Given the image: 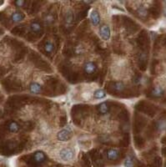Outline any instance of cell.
Instances as JSON below:
<instances>
[{
	"mask_svg": "<svg viewBox=\"0 0 166 167\" xmlns=\"http://www.w3.org/2000/svg\"><path fill=\"white\" fill-rule=\"evenodd\" d=\"M59 156L63 161H70L73 158V152L69 148H64L60 151Z\"/></svg>",
	"mask_w": 166,
	"mask_h": 167,
	"instance_id": "cell-1",
	"label": "cell"
},
{
	"mask_svg": "<svg viewBox=\"0 0 166 167\" xmlns=\"http://www.w3.org/2000/svg\"><path fill=\"white\" fill-rule=\"evenodd\" d=\"M57 138L60 141H68L71 138V134L68 130H62L58 133Z\"/></svg>",
	"mask_w": 166,
	"mask_h": 167,
	"instance_id": "cell-2",
	"label": "cell"
},
{
	"mask_svg": "<svg viewBox=\"0 0 166 167\" xmlns=\"http://www.w3.org/2000/svg\"><path fill=\"white\" fill-rule=\"evenodd\" d=\"M99 34L103 40H109L110 38V29L107 25H103L99 29Z\"/></svg>",
	"mask_w": 166,
	"mask_h": 167,
	"instance_id": "cell-3",
	"label": "cell"
},
{
	"mask_svg": "<svg viewBox=\"0 0 166 167\" xmlns=\"http://www.w3.org/2000/svg\"><path fill=\"white\" fill-rule=\"evenodd\" d=\"M90 20H91V23L95 26L99 24L100 16H99V14L97 10H92L91 11V13H90Z\"/></svg>",
	"mask_w": 166,
	"mask_h": 167,
	"instance_id": "cell-4",
	"label": "cell"
},
{
	"mask_svg": "<svg viewBox=\"0 0 166 167\" xmlns=\"http://www.w3.org/2000/svg\"><path fill=\"white\" fill-rule=\"evenodd\" d=\"M96 70V65L93 62H88L84 64V71L88 74H92Z\"/></svg>",
	"mask_w": 166,
	"mask_h": 167,
	"instance_id": "cell-5",
	"label": "cell"
},
{
	"mask_svg": "<svg viewBox=\"0 0 166 167\" xmlns=\"http://www.w3.org/2000/svg\"><path fill=\"white\" fill-rule=\"evenodd\" d=\"M107 156H108V159L110 160H114L118 158L119 156V152L118 151L114 150V149H111L108 151V154H107Z\"/></svg>",
	"mask_w": 166,
	"mask_h": 167,
	"instance_id": "cell-6",
	"label": "cell"
},
{
	"mask_svg": "<svg viewBox=\"0 0 166 167\" xmlns=\"http://www.w3.org/2000/svg\"><path fill=\"white\" fill-rule=\"evenodd\" d=\"M164 92H165V90L163 88L160 87V86H157L152 90V95L154 97H161L164 95Z\"/></svg>",
	"mask_w": 166,
	"mask_h": 167,
	"instance_id": "cell-7",
	"label": "cell"
},
{
	"mask_svg": "<svg viewBox=\"0 0 166 167\" xmlns=\"http://www.w3.org/2000/svg\"><path fill=\"white\" fill-rule=\"evenodd\" d=\"M41 89H42L41 85L37 83H33L30 85V91L33 94H39L41 92Z\"/></svg>",
	"mask_w": 166,
	"mask_h": 167,
	"instance_id": "cell-8",
	"label": "cell"
},
{
	"mask_svg": "<svg viewBox=\"0 0 166 167\" xmlns=\"http://www.w3.org/2000/svg\"><path fill=\"white\" fill-rule=\"evenodd\" d=\"M23 18H24V15H23L20 12H15V13H14L13 15H12V20H13L14 23L20 22Z\"/></svg>",
	"mask_w": 166,
	"mask_h": 167,
	"instance_id": "cell-9",
	"label": "cell"
},
{
	"mask_svg": "<svg viewBox=\"0 0 166 167\" xmlns=\"http://www.w3.org/2000/svg\"><path fill=\"white\" fill-rule=\"evenodd\" d=\"M44 159H45V155H44V154L43 152L39 151V152H37V153L34 154V160H35L38 163L43 162V161L44 160Z\"/></svg>",
	"mask_w": 166,
	"mask_h": 167,
	"instance_id": "cell-10",
	"label": "cell"
},
{
	"mask_svg": "<svg viewBox=\"0 0 166 167\" xmlns=\"http://www.w3.org/2000/svg\"><path fill=\"white\" fill-rule=\"evenodd\" d=\"M99 112H100L101 114H103V115L107 114V113L109 112V106H108L107 103L103 102V103L100 104L99 106Z\"/></svg>",
	"mask_w": 166,
	"mask_h": 167,
	"instance_id": "cell-11",
	"label": "cell"
},
{
	"mask_svg": "<svg viewBox=\"0 0 166 167\" xmlns=\"http://www.w3.org/2000/svg\"><path fill=\"white\" fill-rule=\"evenodd\" d=\"M106 96V93L103 89H98L94 93V97L95 99H103Z\"/></svg>",
	"mask_w": 166,
	"mask_h": 167,
	"instance_id": "cell-12",
	"label": "cell"
},
{
	"mask_svg": "<svg viewBox=\"0 0 166 167\" xmlns=\"http://www.w3.org/2000/svg\"><path fill=\"white\" fill-rule=\"evenodd\" d=\"M114 89L118 91V92H120V91H123L124 89V85L123 82H120V81H118V82H115L114 84Z\"/></svg>",
	"mask_w": 166,
	"mask_h": 167,
	"instance_id": "cell-13",
	"label": "cell"
},
{
	"mask_svg": "<svg viewBox=\"0 0 166 167\" xmlns=\"http://www.w3.org/2000/svg\"><path fill=\"white\" fill-rule=\"evenodd\" d=\"M8 128H9V130H10L11 132H14V133H15V132H17V131L19 130L18 125L16 122H14V121H13V122H11V123L9 124Z\"/></svg>",
	"mask_w": 166,
	"mask_h": 167,
	"instance_id": "cell-14",
	"label": "cell"
},
{
	"mask_svg": "<svg viewBox=\"0 0 166 167\" xmlns=\"http://www.w3.org/2000/svg\"><path fill=\"white\" fill-rule=\"evenodd\" d=\"M30 28H31L32 31L35 33L39 32L40 30L42 29V27L39 23H32L31 25H30Z\"/></svg>",
	"mask_w": 166,
	"mask_h": 167,
	"instance_id": "cell-15",
	"label": "cell"
},
{
	"mask_svg": "<svg viewBox=\"0 0 166 167\" xmlns=\"http://www.w3.org/2000/svg\"><path fill=\"white\" fill-rule=\"evenodd\" d=\"M54 44H51V43H47L46 44H45V46H44V49H45V51L47 52V53H52L53 51H54Z\"/></svg>",
	"mask_w": 166,
	"mask_h": 167,
	"instance_id": "cell-16",
	"label": "cell"
},
{
	"mask_svg": "<svg viewBox=\"0 0 166 167\" xmlns=\"http://www.w3.org/2000/svg\"><path fill=\"white\" fill-rule=\"evenodd\" d=\"M124 166L125 167H134V162L130 157H126L124 160Z\"/></svg>",
	"mask_w": 166,
	"mask_h": 167,
	"instance_id": "cell-17",
	"label": "cell"
},
{
	"mask_svg": "<svg viewBox=\"0 0 166 167\" xmlns=\"http://www.w3.org/2000/svg\"><path fill=\"white\" fill-rule=\"evenodd\" d=\"M138 14L140 17H145L147 15V11L144 7H140L138 9Z\"/></svg>",
	"mask_w": 166,
	"mask_h": 167,
	"instance_id": "cell-18",
	"label": "cell"
},
{
	"mask_svg": "<svg viewBox=\"0 0 166 167\" xmlns=\"http://www.w3.org/2000/svg\"><path fill=\"white\" fill-rule=\"evenodd\" d=\"M82 97H83V99H84L85 100H88L91 98V95H90V93H88V92H85V93H84V94L82 95Z\"/></svg>",
	"mask_w": 166,
	"mask_h": 167,
	"instance_id": "cell-19",
	"label": "cell"
},
{
	"mask_svg": "<svg viewBox=\"0 0 166 167\" xmlns=\"http://www.w3.org/2000/svg\"><path fill=\"white\" fill-rule=\"evenodd\" d=\"M72 19H73V17H72V13H69L66 16V21L67 23H71Z\"/></svg>",
	"mask_w": 166,
	"mask_h": 167,
	"instance_id": "cell-20",
	"label": "cell"
},
{
	"mask_svg": "<svg viewBox=\"0 0 166 167\" xmlns=\"http://www.w3.org/2000/svg\"><path fill=\"white\" fill-rule=\"evenodd\" d=\"M15 4L18 7H22L24 4V1H23V0H18V1L15 2Z\"/></svg>",
	"mask_w": 166,
	"mask_h": 167,
	"instance_id": "cell-21",
	"label": "cell"
},
{
	"mask_svg": "<svg viewBox=\"0 0 166 167\" xmlns=\"http://www.w3.org/2000/svg\"><path fill=\"white\" fill-rule=\"evenodd\" d=\"M165 167H166V166H165Z\"/></svg>",
	"mask_w": 166,
	"mask_h": 167,
	"instance_id": "cell-22",
	"label": "cell"
}]
</instances>
